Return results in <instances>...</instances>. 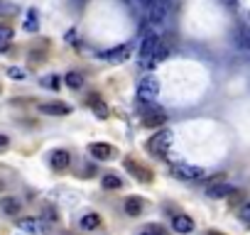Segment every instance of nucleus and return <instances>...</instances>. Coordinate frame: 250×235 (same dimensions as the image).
Returning a JSON list of instances; mask_svg holds the SVG:
<instances>
[{
  "mask_svg": "<svg viewBox=\"0 0 250 235\" xmlns=\"http://www.w3.org/2000/svg\"><path fill=\"white\" fill-rule=\"evenodd\" d=\"M160 35L157 32H145L143 37V47H140V66L143 69H152L157 61H155V52L160 47Z\"/></svg>",
  "mask_w": 250,
  "mask_h": 235,
  "instance_id": "nucleus-1",
  "label": "nucleus"
},
{
  "mask_svg": "<svg viewBox=\"0 0 250 235\" xmlns=\"http://www.w3.org/2000/svg\"><path fill=\"white\" fill-rule=\"evenodd\" d=\"M133 49H135V44L128 42V44H120V47H113V49H103L96 57L103 59V61H108V64H123V61H128L133 57Z\"/></svg>",
  "mask_w": 250,
  "mask_h": 235,
  "instance_id": "nucleus-2",
  "label": "nucleus"
},
{
  "mask_svg": "<svg viewBox=\"0 0 250 235\" xmlns=\"http://www.w3.org/2000/svg\"><path fill=\"white\" fill-rule=\"evenodd\" d=\"M160 93V81L155 76H145L138 86V100L140 103H152Z\"/></svg>",
  "mask_w": 250,
  "mask_h": 235,
  "instance_id": "nucleus-3",
  "label": "nucleus"
},
{
  "mask_svg": "<svg viewBox=\"0 0 250 235\" xmlns=\"http://www.w3.org/2000/svg\"><path fill=\"white\" fill-rule=\"evenodd\" d=\"M147 147H150V152H155L157 157H167V155H169V147H172V133H169V130L155 133Z\"/></svg>",
  "mask_w": 250,
  "mask_h": 235,
  "instance_id": "nucleus-4",
  "label": "nucleus"
},
{
  "mask_svg": "<svg viewBox=\"0 0 250 235\" xmlns=\"http://www.w3.org/2000/svg\"><path fill=\"white\" fill-rule=\"evenodd\" d=\"M172 176L182 181H194V179H204V169L194 164H172Z\"/></svg>",
  "mask_w": 250,
  "mask_h": 235,
  "instance_id": "nucleus-5",
  "label": "nucleus"
},
{
  "mask_svg": "<svg viewBox=\"0 0 250 235\" xmlns=\"http://www.w3.org/2000/svg\"><path fill=\"white\" fill-rule=\"evenodd\" d=\"M143 123H145L147 128H157V125H165V123H167V115H165V110L150 105V108L143 110Z\"/></svg>",
  "mask_w": 250,
  "mask_h": 235,
  "instance_id": "nucleus-6",
  "label": "nucleus"
},
{
  "mask_svg": "<svg viewBox=\"0 0 250 235\" xmlns=\"http://www.w3.org/2000/svg\"><path fill=\"white\" fill-rule=\"evenodd\" d=\"M18 228L22 233H30V235H47V225L40 218H20L18 220Z\"/></svg>",
  "mask_w": 250,
  "mask_h": 235,
  "instance_id": "nucleus-7",
  "label": "nucleus"
},
{
  "mask_svg": "<svg viewBox=\"0 0 250 235\" xmlns=\"http://www.w3.org/2000/svg\"><path fill=\"white\" fill-rule=\"evenodd\" d=\"M88 152H91L98 162H108V159L115 157V147H113V145H105V142H93V145L88 147Z\"/></svg>",
  "mask_w": 250,
  "mask_h": 235,
  "instance_id": "nucleus-8",
  "label": "nucleus"
},
{
  "mask_svg": "<svg viewBox=\"0 0 250 235\" xmlns=\"http://www.w3.org/2000/svg\"><path fill=\"white\" fill-rule=\"evenodd\" d=\"M235 189L230 186V184H226V181H221V179H216L208 189H206V196L208 198H226V196H230Z\"/></svg>",
  "mask_w": 250,
  "mask_h": 235,
  "instance_id": "nucleus-9",
  "label": "nucleus"
},
{
  "mask_svg": "<svg viewBox=\"0 0 250 235\" xmlns=\"http://www.w3.org/2000/svg\"><path fill=\"white\" fill-rule=\"evenodd\" d=\"M167 13H169V3L167 0H157L155 5H150V22L155 25V22H162L165 18H167Z\"/></svg>",
  "mask_w": 250,
  "mask_h": 235,
  "instance_id": "nucleus-10",
  "label": "nucleus"
},
{
  "mask_svg": "<svg viewBox=\"0 0 250 235\" xmlns=\"http://www.w3.org/2000/svg\"><path fill=\"white\" fill-rule=\"evenodd\" d=\"M49 162H52V167H54L57 172H64V169L71 164V155H69L66 150H54L52 157H49Z\"/></svg>",
  "mask_w": 250,
  "mask_h": 235,
  "instance_id": "nucleus-11",
  "label": "nucleus"
},
{
  "mask_svg": "<svg viewBox=\"0 0 250 235\" xmlns=\"http://www.w3.org/2000/svg\"><path fill=\"white\" fill-rule=\"evenodd\" d=\"M125 169H128V172H133V174H135V176H138L143 184H150V181H152V174H150V169H145V167H143V164H138V162H130V159H128V162H125Z\"/></svg>",
  "mask_w": 250,
  "mask_h": 235,
  "instance_id": "nucleus-12",
  "label": "nucleus"
},
{
  "mask_svg": "<svg viewBox=\"0 0 250 235\" xmlns=\"http://www.w3.org/2000/svg\"><path fill=\"white\" fill-rule=\"evenodd\" d=\"M40 113H44V115H69L71 108L66 103H42Z\"/></svg>",
  "mask_w": 250,
  "mask_h": 235,
  "instance_id": "nucleus-13",
  "label": "nucleus"
},
{
  "mask_svg": "<svg viewBox=\"0 0 250 235\" xmlns=\"http://www.w3.org/2000/svg\"><path fill=\"white\" fill-rule=\"evenodd\" d=\"M88 105H91V110L96 113V118H98V120H108V105H105V103H103L98 96H91Z\"/></svg>",
  "mask_w": 250,
  "mask_h": 235,
  "instance_id": "nucleus-14",
  "label": "nucleus"
},
{
  "mask_svg": "<svg viewBox=\"0 0 250 235\" xmlns=\"http://www.w3.org/2000/svg\"><path fill=\"white\" fill-rule=\"evenodd\" d=\"M172 225H174L177 233H191L194 230V220L189 215H174L172 218Z\"/></svg>",
  "mask_w": 250,
  "mask_h": 235,
  "instance_id": "nucleus-15",
  "label": "nucleus"
},
{
  "mask_svg": "<svg viewBox=\"0 0 250 235\" xmlns=\"http://www.w3.org/2000/svg\"><path fill=\"white\" fill-rule=\"evenodd\" d=\"M0 208H3L8 215H18L20 213V201L13 198V196H5L3 201H0Z\"/></svg>",
  "mask_w": 250,
  "mask_h": 235,
  "instance_id": "nucleus-16",
  "label": "nucleus"
},
{
  "mask_svg": "<svg viewBox=\"0 0 250 235\" xmlns=\"http://www.w3.org/2000/svg\"><path fill=\"white\" fill-rule=\"evenodd\" d=\"M143 208H145V203L140 201V198H128V201H125V213H128V215H140L143 213Z\"/></svg>",
  "mask_w": 250,
  "mask_h": 235,
  "instance_id": "nucleus-17",
  "label": "nucleus"
},
{
  "mask_svg": "<svg viewBox=\"0 0 250 235\" xmlns=\"http://www.w3.org/2000/svg\"><path fill=\"white\" fill-rule=\"evenodd\" d=\"M25 32H37L40 30V15L37 10H27V20H25Z\"/></svg>",
  "mask_w": 250,
  "mask_h": 235,
  "instance_id": "nucleus-18",
  "label": "nucleus"
},
{
  "mask_svg": "<svg viewBox=\"0 0 250 235\" xmlns=\"http://www.w3.org/2000/svg\"><path fill=\"white\" fill-rule=\"evenodd\" d=\"M101 225V215L98 213H86L83 218H81V228L83 230H96Z\"/></svg>",
  "mask_w": 250,
  "mask_h": 235,
  "instance_id": "nucleus-19",
  "label": "nucleus"
},
{
  "mask_svg": "<svg viewBox=\"0 0 250 235\" xmlns=\"http://www.w3.org/2000/svg\"><path fill=\"white\" fill-rule=\"evenodd\" d=\"M64 83H66L69 88H74V91H76V88H81V86H83V76H81L79 71H69V74L64 76Z\"/></svg>",
  "mask_w": 250,
  "mask_h": 235,
  "instance_id": "nucleus-20",
  "label": "nucleus"
},
{
  "mask_svg": "<svg viewBox=\"0 0 250 235\" xmlns=\"http://www.w3.org/2000/svg\"><path fill=\"white\" fill-rule=\"evenodd\" d=\"M10 39H13V30L8 25H0V52H5L10 47Z\"/></svg>",
  "mask_w": 250,
  "mask_h": 235,
  "instance_id": "nucleus-21",
  "label": "nucleus"
},
{
  "mask_svg": "<svg viewBox=\"0 0 250 235\" xmlns=\"http://www.w3.org/2000/svg\"><path fill=\"white\" fill-rule=\"evenodd\" d=\"M40 83H42L44 88H49V91H59V86H62V76H57V74H49V76H44Z\"/></svg>",
  "mask_w": 250,
  "mask_h": 235,
  "instance_id": "nucleus-22",
  "label": "nucleus"
},
{
  "mask_svg": "<svg viewBox=\"0 0 250 235\" xmlns=\"http://www.w3.org/2000/svg\"><path fill=\"white\" fill-rule=\"evenodd\" d=\"M101 184H103V189H120V186H123L120 176H115V174H105V176L101 179Z\"/></svg>",
  "mask_w": 250,
  "mask_h": 235,
  "instance_id": "nucleus-23",
  "label": "nucleus"
},
{
  "mask_svg": "<svg viewBox=\"0 0 250 235\" xmlns=\"http://www.w3.org/2000/svg\"><path fill=\"white\" fill-rule=\"evenodd\" d=\"M18 13V5H13V3H8V0H0V15H15Z\"/></svg>",
  "mask_w": 250,
  "mask_h": 235,
  "instance_id": "nucleus-24",
  "label": "nucleus"
},
{
  "mask_svg": "<svg viewBox=\"0 0 250 235\" xmlns=\"http://www.w3.org/2000/svg\"><path fill=\"white\" fill-rule=\"evenodd\" d=\"M167 54H169V47H167V42L162 39V42H160V47H157V52H155V61H165V59H167Z\"/></svg>",
  "mask_w": 250,
  "mask_h": 235,
  "instance_id": "nucleus-25",
  "label": "nucleus"
},
{
  "mask_svg": "<svg viewBox=\"0 0 250 235\" xmlns=\"http://www.w3.org/2000/svg\"><path fill=\"white\" fill-rule=\"evenodd\" d=\"M138 235H167V230L162 225H147L145 230H140Z\"/></svg>",
  "mask_w": 250,
  "mask_h": 235,
  "instance_id": "nucleus-26",
  "label": "nucleus"
},
{
  "mask_svg": "<svg viewBox=\"0 0 250 235\" xmlns=\"http://www.w3.org/2000/svg\"><path fill=\"white\" fill-rule=\"evenodd\" d=\"M238 218H240V220H243V223H245V225H248V223H250V201H248V203H243V206H240V211H238Z\"/></svg>",
  "mask_w": 250,
  "mask_h": 235,
  "instance_id": "nucleus-27",
  "label": "nucleus"
},
{
  "mask_svg": "<svg viewBox=\"0 0 250 235\" xmlns=\"http://www.w3.org/2000/svg\"><path fill=\"white\" fill-rule=\"evenodd\" d=\"M8 76H10V78H15V81H22L27 74H25L22 69H18V66H10V69H8Z\"/></svg>",
  "mask_w": 250,
  "mask_h": 235,
  "instance_id": "nucleus-28",
  "label": "nucleus"
},
{
  "mask_svg": "<svg viewBox=\"0 0 250 235\" xmlns=\"http://www.w3.org/2000/svg\"><path fill=\"white\" fill-rule=\"evenodd\" d=\"M66 42H69V44H76V42H79V35H76L74 30H71V32H66Z\"/></svg>",
  "mask_w": 250,
  "mask_h": 235,
  "instance_id": "nucleus-29",
  "label": "nucleus"
},
{
  "mask_svg": "<svg viewBox=\"0 0 250 235\" xmlns=\"http://www.w3.org/2000/svg\"><path fill=\"white\" fill-rule=\"evenodd\" d=\"M221 3H223L226 8H233V10H235V8L240 5V0H221Z\"/></svg>",
  "mask_w": 250,
  "mask_h": 235,
  "instance_id": "nucleus-30",
  "label": "nucleus"
},
{
  "mask_svg": "<svg viewBox=\"0 0 250 235\" xmlns=\"http://www.w3.org/2000/svg\"><path fill=\"white\" fill-rule=\"evenodd\" d=\"M8 145H10V137L8 135H0V150H8Z\"/></svg>",
  "mask_w": 250,
  "mask_h": 235,
  "instance_id": "nucleus-31",
  "label": "nucleus"
},
{
  "mask_svg": "<svg viewBox=\"0 0 250 235\" xmlns=\"http://www.w3.org/2000/svg\"><path fill=\"white\" fill-rule=\"evenodd\" d=\"M44 213H47V220H57V218H59V215H57L52 208H44Z\"/></svg>",
  "mask_w": 250,
  "mask_h": 235,
  "instance_id": "nucleus-32",
  "label": "nucleus"
},
{
  "mask_svg": "<svg viewBox=\"0 0 250 235\" xmlns=\"http://www.w3.org/2000/svg\"><path fill=\"white\" fill-rule=\"evenodd\" d=\"M140 3H143L145 8H150V5H155V3H157V0H140Z\"/></svg>",
  "mask_w": 250,
  "mask_h": 235,
  "instance_id": "nucleus-33",
  "label": "nucleus"
},
{
  "mask_svg": "<svg viewBox=\"0 0 250 235\" xmlns=\"http://www.w3.org/2000/svg\"><path fill=\"white\" fill-rule=\"evenodd\" d=\"M248 228H250V223H248Z\"/></svg>",
  "mask_w": 250,
  "mask_h": 235,
  "instance_id": "nucleus-34",
  "label": "nucleus"
}]
</instances>
